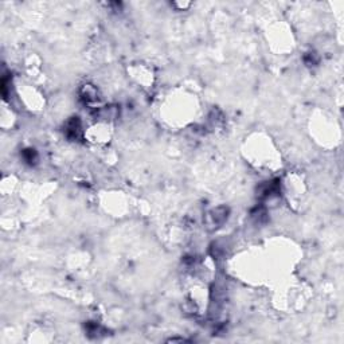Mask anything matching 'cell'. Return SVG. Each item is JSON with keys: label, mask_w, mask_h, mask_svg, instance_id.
<instances>
[{"label": "cell", "mask_w": 344, "mask_h": 344, "mask_svg": "<svg viewBox=\"0 0 344 344\" xmlns=\"http://www.w3.org/2000/svg\"><path fill=\"white\" fill-rule=\"evenodd\" d=\"M227 218V208L219 207L213 210L211 213H208L207 215V225L211 226L213 229L218 227L219 225H222L225 222V219Z\"/></svg>", "instance_id": "obj_1"}]
</instances>
